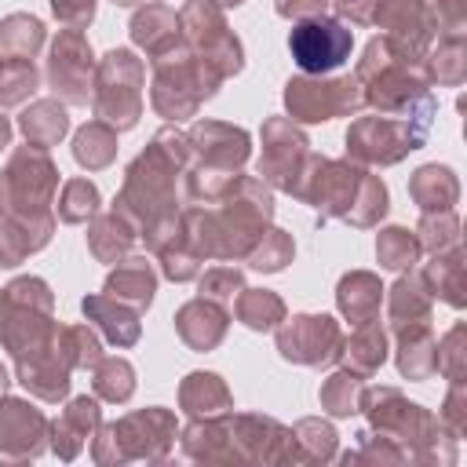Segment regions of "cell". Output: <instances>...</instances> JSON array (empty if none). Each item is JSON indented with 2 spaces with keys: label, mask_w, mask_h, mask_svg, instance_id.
Instances as JSON below:
<instances>
[{
  "label": "cell",
  "mask_w": 467,
  "mask_h": 467,
  "mask_svg": "<svg viewBox=\"0 0 467 467\" xmlns=\"http://www.w3.org/2000/svg\"><path fill=\"white\" fill-rule=\"evenodd\" d=\"M292 55L303 69L310 73H321V69H332L347 58L350 51V33L336 22H303L292 29Z\"/></svg>",
  "instance_id": "obj_1"
}]
</instances>
